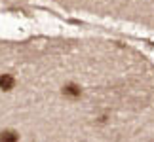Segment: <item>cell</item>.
<instances>
[{"instance_id": "6da1fadb", "label": "cell", "mask_w": 154, "mask_h": 142, "mask_svg": "<svg viewBox=\"0 0 154 142\" xmlns=\"http://www.w3.org/2000/svg\"><path fill=\"white\" fill-rule=\"evenodd\" d=\"M63 95L70 100H76L82 97V87L78 84H67V85H63Z\"/></svg>"}, {"instance_id": "7a4b0ae2", "label": "cell", "mask_w": 154, "mask_h": 142, "mask_svg": "<svg viewBox=\"0 0 154 142\" xmlns=\"http://www.w3.org/2000/svg\"><path fill=\"white\" fill-rule=\"evenodd\" d=\"M15 85V78L11 74H2L0 76V89L2 91H11Z\"/></svg>"}, {"instance_id": "3957f363", "label": "cell", "mask_w": 154, "mask_h": 142, "mask_svg": "<svg viewBox=\"0 0 154 142\" xmlns=\"http://www.w3.org/2000/svg\"><path fill=\"white\" fill-rule=\"evenodd\" d=\"M0 142H19V135L11 129H6L0 133Z\"/></svg>"}]
</instances>
